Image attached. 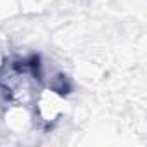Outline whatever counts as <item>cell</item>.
Returning <instances> with one entry per match:
<instances>
[{"label":"cell","mask_w":147,"mask_h":147,"mask_svg":"<svg viewBox=\"0 0 147 147\" xmlns=\"http://www.w3.org/2000/svg\"><path fill=\"white\" fill-rule=\"evenodd\" d=\"M40 88L36 67L26 62L9 64L0 71V90L16 107H28Z\"/></svg>","instance_id":"6da1fadb"},{"label":"cell","mask_w":147,"mask_h":147,"mask_svg":"<svg viewBox=\"0 0 147 147\" xmlns=\"http://www.w3.org/2000/svg\"><path fill=\"white\" fill-rule=\"evenodd\" d=\"M31 106L35 109V116H38L42 123L50 125L57 121L64 113V106H66L64 92L61 87H55V85L40 87Z\"/></svg>","instance_id":"7a4b0ae2"}]
</instances>
